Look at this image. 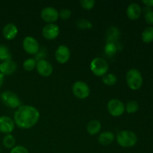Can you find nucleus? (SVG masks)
Instances as JSON below:
<instances>
[{
	"label": "nucleus",
	"mask_w": 153,
	"mask_h": 153,
	"mask_svg": "<svg viewBox=\"0 0 153 153\" xmlns=\"http://www.w3.org/2000/svg\"><path fill=\"white\" fill-rule=\"evenodd\" d=\"M60 34V28L55 23H49L44 25L42 29V34L46 40H55Z\"/></svg>",
	"instance_id": "nucleus-11"
},
{
	"label": "nucleus",
	"mask_w": 153,
	"mask_h": 153,
	"mask_svg": "<svg viewBox=\"0 0 153 153\" xmlns=\"http://www.w3.org/2000/svg\"><path fill=\"white\" fill-rule=\"evenodd\" d=\"M139 105L137 102L134 100L128 102L126 105H125V111H126L128 114H134L138 111Z\"/></svg>",
	"instance_id": "nucleus-25"
},
{
	"label": "nucleus",
	"mask_w": 153,
	"mask_h": 153,
	"mask_svg": "<svg viewBox=\"0 0 153 153\" xmlns=\"http://www.w3.org/2000/svg\"><path fill=\"white\" fill-rule=\"evenodd\" d=\"M145 21L147 24L150 25H153V10H149L147 13H144Z\"/></svg>",
	"instance_id": "nucleus-31"
},
{
	"label": "nucleus",
	"mask_w": 153,
	"mask_h": 153,
	"mask_svg": "<svg viewBox=\"0 0 153 153\" xmlns=\"http://www.w3.org/2000/svg\"><path fill=\"white\" fill-rule=\"evenodd\" d=\"M96 1L94 0H82L80 1V5L85 10H91L94 7Z\"/></svg>",
	"instance_id": "nucleus-28"
},
{
	"label": "nucleus",
	"mask_w": 153,
	"mask_h": 153,
	"mask_svg": "<svg viewBox=\"0 0 153 153\" xmlns=\"http://www.w3.org/2000/svg\"><path fill=\"white\" fill-rule=\"evenodd\" d=\"M36 66H37V61H36L35 58H27L26 60L24 61L23 64H22V67H23L24 70L28 72H31L34 70L36 68Z\"/></svg>",
	"instance_id": "nucleus-24"
},
{
	"label": "nucleus",
	"mask_w": 153,
	"mask_h": 153,
	"mask_svg": "<svg viewBox=\"0 0 153 153\" xmlns=\"http://www.w3.org/2000/svg\"><path fill=\"white\" fill-rule=\"evenodd\" d=\"M36 70L39 75L43 77H49L53 73V67L46 60H40L37 61Z\"/></svg>",
	"instance_id": "nucleus-12"
},
{
	"label": "nucleus",
	"mask_w": 153,
	"mask_h": 153,
	"mask_svg": "<svg viewBox=\"0 0 153 153\" xmlns=\"http://www.w3.org/2000/svg\"><path fill=\"white\" fill-rule=\"evenodd\" d=\"M1 101L3 104L10 108H16L21 106V100L15 93L6 91L1 94Z\"/></svg>",
	"instance_id": "nucleus-5"
},
{
	"label": "nucleus",
	"mask_w": 153,
	"mask_h": 153,
	"mask_svg": "<svg viewBox=\"0 0 153 153\" xmlns=\"http://www.w3.org/2000/svg\"><path fill=\"white\" fill-rule=\"evenodd\" d=\"M11 54L8 47L5 45H0V61H8L11 60Z\"/></svg>",
	"instance_id": "nucleus-22"
},
{
	"label": "nucleus",
	"mask_w": 153,
	"mask_h": 153,
	"mask_svg": "<svg viewBox=\"0 0 153 153\" xmlns=\"http://www.w3.org/2000/svg\"><path fill=\"white\" fill-rule=\"evenodd\" d=\"M91 70L95 76L98 77H102L107 74L108 71V63L104 58L97 57L94 58L91 62Z\"/></svg>",
	"instance_id": "nucleus-4"
},
{
	"label": "nucleus",
	"mask_w": 153,
	"mask_h": 153,
	"mask_svg": "<svg viewBox=\"0 0 153 153\" xmlns=\"http://www.w3.org/2000/svg\"><path fill=\"white\" fill-rule=\"evenodd\" d=\"M102 128V124L97 120H92L87 125V131L91 135H95L100 133Z\"/></svg>",
	"instance_id": "nucleus-18"
},
{
	"label": "nucleus",
	"mask_w": 153,
	"mask_h": 153,
	"mask_svg": "<svg viewBox=\"0 0 153 153\" xmlns=\"http://www.w3.org/2000/svg\"><path fill=\"white\" fill-rule=\"evenodd\" d=\"M115 138L118 144L124 148L132 147L137 143V137L136 134L134 131L130 130L120 131Z\"/></svg>",
	"instance_id": "nucleus-2"
},
{
	"label": "nucleus",
	"mask_w": 153,
	"mask_h": 153,
	"mask_svg": "<svg viewBox=\"0 0 153 153\" xmlns=\"http://www.w3.org/2000/svg\"><path fill=\"white\" fill-rule=\"evenodd\" d=\"M17 69V65L13 60H8V61H2L0 64V73L4 76H9L16 72Z\"/></svg>",
	"instance_id": "nucleus-14"
},
{
	"label": "nucleus",
	"mask_w": 153,
	"mask_h": 153,
	"mask_svg": "<svg viewBox=\"0 0 153 153\" xmlns=\"http://www.w3.org/2000/svg\"><path fill=\"white\" fill-rule=\"evenodd\" d=\"M0 150H1V146H0Z\"/></svg>",
	"instance_id": "nucleus-34"
},
{
	"label": "nucleus",
	"mask_w": 153,
	"mask_h": 153,
	"mask_svg": "<svg viewBox=\"0 0 153 153\" xmlns=\"http://www.w3.org/2000/svg\"><path fill=\"white\" fill-rule=\"evenodd\" d=\"M15 128L14 121L7 116L0 117V132L4 134H11Z\"/></svg>",
	"instance_id": "nucleus-13"
},
{
	"label": "nucleus",
	"mask_w": 153,
	"mask_h": 153,
	"mask_svg": "<svg viewBox=\"0 0 153 153\" xmlns=\"http://www.w3.org/2000/svg\"><path fill=\"white\" fill-rule=\"evenodd\" d=\"M22 47L25 52L28 55H37L40 51V44L34 37L27 36L22 41Z\"/></svg>",
	"instance_id": "nucleus-8"
},
{
	"label": "nucleus",
	"mask_w": 153,
	"mask_h": 153,
	"mask_svg": "<svg viewBox=\"0 0 153 153\" xmlns=\"http://www.w3.org/2000/svg\"><path fill=\"white\" fill-rule=\"evenodd\" d=\"M142 2L146 5V7H153V0H143V1H142Z\"/></svg>",
	"instance_id": "nucleus-32"
},
{
	"label": "nucleus",
	"mask_w": 153,
	"mask_h": 153,
	"mask_svg": "<svg viewBox=\"0 0 153 153\" xmlns=\"http://www.w3.org/2000/svg\"><path fill=\"white\" fill-rule=\"evenodd\" d=\"M18 34V28L13 23H8L4 25L2 29V35L4 39L11 40L16 37Z\"/></svg>",
	"instance_id": "nucleus-16"
},
{
	"label": "nucleus",
	"mask_w": 153,
	"mask_h": 153,
	"mask_svg": "<svg viewBox=\"0 0 153 153\" xmlns=\"http://www.w3.org/2000/svg\"><path fill=\"white\" fill-rule=\"evenodd\" d=\"M72 12L69 9H62L59 11V18L64 20H67L71 16Z\"/></svg>",
	"instance_id": "nucleus-29"
},
{
	"label": "nucleus",
	"mask_w": 153,
	"mask_h": 153,
	"mask_svg": "<svg viewBox=\"0 0 153 153\" xmlns=\"http://www.w3.org/2000/svg\"><path fill=\"white\" fill-rule=\"evenodd\" d=\"M76 27L81 30L91 29L93 28V24L88 19H80L76 22Z\"/></svg>",
	"instance_id": "nucleus-27"
},
{
	"label": "nucleus",
	"mask_w": 153,
	"mask_h": 153,
	"mask_svg": "<svg viewBox=\"0 0 153 153\" xmlns=\"http://www.w3.org/2000/svg\"><path fill=\"white\" fill-rule=\"evenodd\" d=\"M115 140V135L114 133L110 131H103L100 134L98 137V141L100 144L103 146H108L110 145Z\"/></svg>",
	"instance_id": "nucleus-17"
},
{
	"label": "nucleus",
	"mask_w": 153,
	"mask_h": 153,
	"mask_svg": "<svg viewBox=\"0 0 153 153\" xmlns=\"http://www.w3.org/2000/svg\"><path fill=\"white\" fill-rule=\"evenodd\" d=\"M141 38L145 43H150L153 42V27L148 26L143 31Z\"/></svg>",
	"instance_id": "nucleus-20"
},
{
	"label": "nucleus",
	"mask_w": 153,
	"mask_h": 153,
	"mask_svg": "<svg viewBox=\"0 0 153 153\" xmlns=\"http://www.w3.org/2000/svg\"><path fill=\"white\" fill-rule=\"evenodd\" d=\"M3 146L7 149H12L14 147L15 143H16V139L14 136L12 135L11 134H6L2 139Z\"/></svg>",
	"instance_id": "nucleus-21"
},
{
	"label": "nucleus",
	"mask_w": 153,
	"mask_h": 153,
	"mask_svg": "<svg viewBox=\"0 0 153 153\" xmlns=\"http://www.w3.org/2000/svg\"><path fill=\"white\" fill-rule=\"evenodd\" d=\"M40 118V112L31 105H21L15 111L13 121L15 125L23 129L32 128Z\"/></svg>",
	"instance_id": "nucleus-1"
},
{
	"label": "nucleus",
	"mask_w": 153,
	"mask_h": 153,
	"mask_svg": "<svg viewBox=\"0 0 153 153\" xmlns=\"http://www.w3.org/2000/svg\"><path fill=\"white\" fill-rule=\"evenodd\" d=\"M102 82L107 86H113L117 82V78L113 73H107L102 78Z\"/></svg>",
	"instance_id": "nucleus-23"
},
{
	"label": "nucleus",
	"mask_w": 153,
	"mask_h": 153,
	"mask_svg": "<svg viewBox=\"0 0 153 153\" xmlns=\"http://www.w3.org/2000/svg\"><path fill=\"white\" fill-rule=\"evenodd\" d=\"M73 94L76 98L79 100H85L88 98L91 93L90 87L87 83L82 81L76 82L73 85Z\"/></svg>",
	"instance_id": "nucleus-6"
},
{
	"label": "nucleus",
	"mask_w": 153,
	"mask_h": 153,
	"mask_svg": "<svg viewBox=\"0 0 153 153\" xmlns=\"http://www.w3.org/2000/svg\"><path fill=\"white\" fill-rule=\"evenodd\" d=\"M107 108L109 114L111 116L117 117H120L124 114L125 105L120 100L112 99V100H109V102H108Z\"/></svg>",
	"instance_id": "nucleus-7"
},
{
	"label": "nucleus",
	"mask_w": 153,
	"mask_h": 153,
	"mask_svg": "<svg viewBox=\"0 0 153 153\" xmlns=\"http://www.w3.org/2000/svg\"><path fill=\"white\" fill-rule=\"evenodd\" d=\"M3 81H4V76L0 73V88H1V85H2Z\"/></svg>",
	"instance_id": "nucleus-33"
},
{
	"label": "nucleus",
	"mask_w": 153,
	"mask_h": 153,
	"mask_svg": "<svg viewBox=\"0 0 153 153\" xmlns=\"http://www.w3.org/2000/svg\"><path fill=\"white\" fill-rule=\"evenodd\" d=\"M118 50L117 46L116 43H107L105 46L104 52L108 56H113L117 53Z\"/></svg>",
	"instance_id": "nucleus-26"
},
{
	"label": "nucleus",
	"mask_w": 153,
	"mask_h": 153,
	"mask_svg": "<svg viewBox=\"0 0 153 153\" xmlns=\"http://www.w3.org/2000/svg\"><path fill=\"white\" fill-rule=\"evenodd\" d=\"M71 52L68 46L65 45H60L55 52V58L59 64H66L70 60Z\"/></svg>",
	"instance_id": "nucleus-10"
},
{
	"label": "nucleus",
	"mask_w": 153,
	"mask_h": 153,
	"mask_svg": "<svg viewBox=\"0 0 153 153\" xmlns=\"http://www.w3.org/2000/svg\"><path fill=\"white\" fill-rule=\"evenodd\" d=\"M120 37V32L116 27H110L107 31V43H116Z\"/></svg>",
	"instance_id": "nucleus-19"
},
{
	"label": "nucleus",
	"mask_w": 153,
	"mask_h": 153,
	"mask_svg": "<svg viewBox=\"0 0 153 153\" xmlns=\"http://www.w3.org/2000/svg\"><path fill=\"white\" fill-rule=\"evenodd\" d=\"M40 16L48 24L54 23L59 18V12L53 7H46L40 12Z\"/></svg>",
	"instance_id": "nucleus-9"
},
{
	"label": "nucleus",
	"mask_w": 153,
	"mask_h": 153,
	"mask_svg": "<svg viewBox=\"0 0 153 153\" xmlns=\"http://www.w3.org/2000/svg\"><path fill=\"white\" fill-rule=\"evenodd\" d=\"M142 13V8L137 3H131L128 4L126 9V14L128 19L136 20L139 19Z\"/></svg>",
	"instance_id": "nucleus-15"
},
{
	"label": "nucleus",
	"mask_w": 153,
	"mask_h": 153,
	"mask_svg": "<svg viewBox=\"0 0 153 153\" xmlns=\"http://www.w3.org/2000/svg\"><path fill=\"white\" fill-rule=\"evenodd\" d=\"M10 153H29L27 148L23 146H16L12 148Z\"/></svg>",
	"instance_id": "nucleus-30"
},
{
	"label": "nucleus",
	"mask_w": 153,
	"mask_h": 153,
	"mask_svg": "<svg viewBox=\"0 0 153 153\" xmlns=\"http://www.w3.org/2000/svg\"><path fill=\"white\" fill-rule=\"evenodd\" d=\"M126 80L128 88L133 91L140 89L143 84L142 75L137 69H131L128 70L126 76Z\"/></svg>",
	"instance_id": "nucleus-3"
}]
</instances>
